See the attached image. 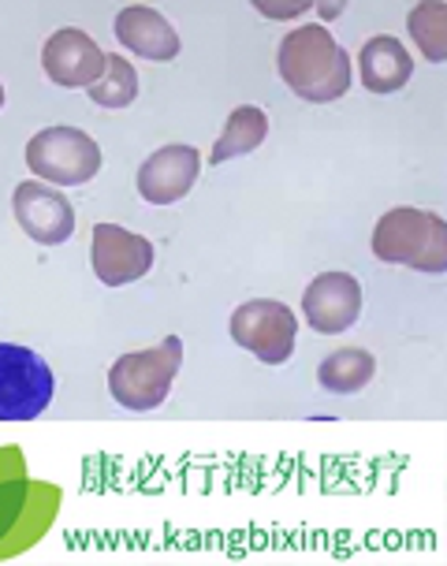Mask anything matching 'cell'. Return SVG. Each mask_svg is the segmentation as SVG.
Returning a JSON list of instances; mask_svg holds the SVG:
<instances>
[{"mask_svg": "<svg viewBox=\"0 0 447 566\" xmlns=\"http://www.w3.org/2000/svg\"><path fill=\"white\" fill-rule=\"evenodd\" d=\"M280 78L310 105H329L351 90V56L321 23L291 30L277 53Z\"/></svg>", "mask_w": 447, "mask_h": 566, "instance_id": "6da1fadb", "label": "cell"}, {"mask_svg": "<svg viewBox=\"0 0 447 566\" xmlns=\"http://www.w3.org/2000/svg\"><path fill=\"white\" fill-rule=\"evenodd\" d=\"M373 254L388 265H406L418 272H447V224L444 217L425 209L399 206L384 212L373 228Z\"/></svg>", "mask_w": 447, "mask_h": 566, "instance_id": "7a4b0ae2", "label": "cell"}, {"mask_svg": "<svg viewBox=\"0 0 447 566\" xmlns=\"http://www.w3.org/2000/svg\"><path fill=\"white\" fill-rule=\"evenodd\" d=\"M183 366V339L168 336L149 350L124 354L108 369V391L127 410H154L168 399L171 380Z\"/></svg>", "mask_w": 447, "mask_h": 566, "instance_id": "3957f363", "label": "cell"}, {"mask_svg": "<svg viewBox=\"0 0 447 566\" xmlns=\"http://www.w3.org/2000/svg\"><path fill=\"white\" fill-rule=\"evenodd\" d=\"M27 165L49 187H83L101 171V146L79 127H45L27 142Z\"/></svg>", "mask_w": 447, "mask_h": 566, "instance_id": "277c9868", "label": "cell"}, {"mask_svg": "<svg viewBox=\"0 0 447 566\" xmlns=\"http://www.w3.org/2000/svg\"><path fill=\"white\" fill-rule=\"evenodd\" d=\"M56 377L42 354L0 343V421H34L53 402Z\"/></svg>", "mask_w": 447, "mask_h": 566, "instance_id": "5b68a950", "label": "cell"}, {"mask_svg": "<svg viewBox=\"0 0 447 566\" xmlns=\"http://www.w3.org/2000/svg\"><path fill=\"white\" fill-rule=\"evenodd\" d=\"M231 339L266 366H283L299 343V317L277 298H253L231 313Z\"/></svg>", "mask_w": 447, "mask_h": 566, "instance_id": "8992f818", "label": "cell"}, {"mask_svg": "<svg viewBox=\"0 0 447 566\" xmlns=\"http://www.w3.org/2000/svg\"><path fill=\"white\" fill-rule=\"evenodd\" d=\"M90 265L105 287H124V283H135L154 269V242L119 224H94Z\"/></svg>", "mask_w": 447, "mask_h": 566, "instance_id": "52a82bcc", "label": "cell"}, {"mask_svg": "<svg viewBox=\"0 0 447 566\" xmlns=\"http://www.w3.org/2000/svg\"><path fill=\"white\" fill-rule=\"evenodd\" d=\"M15 224L42 247H60L75 235V209L60 195V187H49L42 179H23L12 195Z\"/></svg>", "mask_w": 447, "mask_h": 566, "instance_id": "ba28073f", "label": "cell"}, {"mask_svg": "<svg viewBox=\"0 0 447 566\" xmlns=\"http://www.w3.org/2000/svg\"><path fill=\"white\" fill-rule=\"evenodd\" d=\"M302 317L321 336H340L362 317V283L351 272H321L302 295Z\"/></svg>", "mask_w": 447, "mask_h": 566, "instance_id": "9c48e42d", "label": "cell"}, {"mask_svg": "<svg viewBox=\"0 0 447 566\" xmlns=\"http://www.w3.org/2000/svg\"><path fill=\"white\" fill-rule=\"evenodd\" d=\"M105 56L108 53H101V45L86 34V30L64 27L45 42L42 67L56 86L90 90L94 83H101V75H105Z\"/></svg>", "mask_w": 447, "mask_h": 566, "instance_id": "30bf717a", "label": "cell"}, {"mask_svg": "<svg viewBox=\"0 0 447 566\" xmlns=\"http://www.w3.org/2000/svg\"><path fill=\"white\" fill-rule=\"evenodd\" d=\"M201 171V154L195 146H160L138 168V195L149 206H176L190 195Z\"/></svg>", "mask_w": 447, "mask_h": 566, "instance_id": "8fae6325", "label": "cell"}, {"mask_svg": "<svg viewBox=\"0 0 447 566\" xmlns=\"http://www.w3.org/2000/svg\"><path fill=\"white\" fill-rule=\"evenodd\" d=\"M116 38L119 45H127L135 56L146 60H176L179 56V34L171 30V23L157 8L149 4H131L116 15Z\"/></svg>", "mask_w": 447, "mask_h": 566, "instance_id": "7c38bea8", "label": "cell"}, {"mask_svg": "<svg viewBox=\"0 0 447 566\" xmlns=\"http://www.w3.org/2000/svg\"><path fill=\"white\" fill-rule=\"evenodd\" d=\"M414 75V56L406 53V45L392 34H377L362 45L358 53V78L370 94H395L410 83Z\"/></svg>", "mask_w": 447, "mask_h": 566, "instance_id": "4fadbf2b", "label": "cell"}, {"mask_svg": "<svg viewBox=\"0 0 447 566\" xmlns=\"http://www.w3.org/2000/svg\"><path fill=\"white\" fill-rule=\"evenodd\" d=\"M269 138V113L258 105H239L236 113L228 116V124L217 135V146L209 154V165H224V160L247 157L261 142Z\"/></svg>", "mask_w": 447, "mask_h": 566, "instance_id": "5bb4252c", "label": "cell"}, {"mask_svg": "<svg viewBox=\"0 0 447 566\" xmlns=\"http://www.w3.org/2000/svg\"><path fill=\"white\" fill-rule=\"evenodd\" d=\"M373 373H377V361H373L370 350L343 347V350H332L329 358L321 361L318 380L332 396H354V391H362L365 384L373 380Z\"/></svg>", "mask_w": 447, "mask_h": 566, "instance_id": "9a60e30c", "label": "cell"}, {"mask_svg": "<svg viewBox=\"0 0 447 566\" xmlns=\"http://www.w3.org/2000/svg\"><path fill=\"white\" fill-rule=\"evenodd\" d=\"M406 27H410V38L418 42L422 56L433 60V64H444L447 60V4L429 0V4L410 8Z\"/></svg>", "mask_w": 447, "mask_h": 566, "instance_id": "2e32d148", "label": "cell"}, {"mask_svg": "<svg viewBox=\"0 0 447 566\" xmlns=\"http://www.w3.org/2000/svg\"><path fill=\"white\" fill-rule=\"evenodd\" d=\"M86 94L101 108H127L131 101L138 97V71L131 67V60L112 53L105 56V75H101V83L90 86Z\"/></svg>", "mask_w": 447, "mask_h": 566, "instance_id": "e0dca14e", "label": "cell"}, {"mask_svg": "<svg viewBox=\"0 0 447 566\" xmlns=\"http://www.w3.org/2000/svg\"><path fill=\"white\" fill-rule=\"evenodd\" d=\"M306 0H299V4H272V0H258V12L261 15H272V19H291V15H302L306 12Z\"/></svg>", "mask_w": 447, "mask_h": 566, "instance_id": "ac0fdd59", "label": "cell"}, {"mask_svg": "<svg viewBox=\"0 0 447 566\" xmlns=\"http://www.w3.org/2000/svg\"><path fill=\"white\" fill-rule=\"evenodd\" d=\"M318 12H321L324 19H335V15H340V12H343V4H321V8H318Z\"/></svg>", "mask_w": 447, "mask_h": 566, "instance_id": "d6986e66", "label": "cell"}, {"mask_svg": "<svg viewBox=\"0 0 447 566\" xmlns=\"http://www.w3.org/2000/svg\"><path fill=\"white\" fill-rule=\"evenodd\" d=\"M0 108H4V86H0Z\"/></svg>", "mask_w": 447, "mask_h": 566, "instance_id": "ffe728a7", "label": "cell"}]
</instances>
